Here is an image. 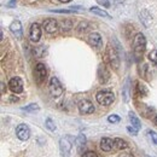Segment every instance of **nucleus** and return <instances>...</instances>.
Instances as JSON below:
<instances>
[{
    "mask_svg": "<svg viewBox=\"0 0 157 157\" xmlns=\"http://www.w3.org/2000/svg\"><path fill=\"white\" fill-rule=\"evenodd\" d=\"M9 88L13 93H22L23 92V81L20 78H12L9 82Z\"/></svg>",
    "mask_w": 157,
    "mask_h": 157,
    "instance_id": "9d476101",
    "label": "nucleus"
},
{
    "mask_svg": "<svg viewBox=\"0 0 157 157\" xmlns=\"http://www.w3.org/2000/svg\"><path fill=\"white\" fill-rule=\"evenodd\" d=\"M121 157H133V155H132V154H124L123 156H121Z\"/></svg>",
    "mask_w": 157,
    "mask_h": 157,
    "instance_id": "72a5a7b5",
    "label": "nucleus"
},
{
    "mask_svg": "<svg viewBox=\"0 0 157 157\" xmlns=\"http://www.w3.org/2000/svg\"><path fill=\"white\" fill-rule=\"evenodd\" d=\"M44 29L48 34H55L58 30V23L53 18H46L44 21Z\"/></svg>",
    "mask_w": 157,
    "mask_h": 157,
    "instance_id": "1a4fd4ad",
    "label": "nucleus"
},
{
    "mask_svg": "<svg viewBox=\"0 0 157 157\" xmlns=\"http://www.w3.org/2000/svg\"><path fill=\"white\" fill-rule=\"evenodd\" d=\"M73 144H74V139L69 136L62 138L60 141H59V147H60V151L63 155H69V152L71 151V147H73Z\"/></svg>",
    "mask_w": 157,
    "mask_h": 157,
    "instance_id": "39448f33",
    "label": "nucleus"
},
{
    "mask_svg": "<svg viewBox=\"0 0 157 157\" xmlns=\"http://www.w3.org/2000/svg\"><path fill=\"white\" fill-rule=\"evenodd\" d=\"M114 144H115V147L118 149V150H124L128 147V144L126 140L121 139V138H115L114 139Z\"/></svg>",
    "mask_w": 157,
    "mask_h": 157,
    "instance_id": "f3484780",
    "label": "nucleus"
},
{
    "mask_svg": "<svg viewBox=\"0 0 157 157\" xmlns=\"http://www.w3.org/2000/svg\"><path fill=\"white\" fill-rule=\"evenodd\" d=\"M15 1H16V0H11L10 4H9V6H10V7H13V6H15Z\"/></svg>",
    "mask_w": 157,
    "mask_h": 157,
    "instance_id": "473e14b6",
    "label": "nucleus"
},
{
    "mask_svg": "<svg viewBox=\"0 0 157 157\" xmlns=\"http://www.w3.org/2000/svg\"><path fill=\"white\" fill-rule=\"evenodd\" d=\"M90 27H91V24H90L88 22H81V23L78 25V29H76V30H78V34H81L82 32L85 33V32H86V30H87Z\"/></svg>",
    "mask_w": 157,
    "mask_h": 157,
    "instance_id": "412c9836",
    "label": "nucleus"
},
{
    "mask_svg": "<svg viewBox=\"0 0 157 157\" xmlns=\"http://www.w3.org/2000/svg\"><path fill=\"white\" fill-rule=\"evenodd\" d=\"M90 11H91L92 13H94V15L101 16V17H105V18H111V17H110V15H109L108 12H105L104 10H101V9H99V7H91V9H90Z\"/></svg>",
    "mask_w": 157,
    "mask_h": 157,
    "instance_id": "a211bd4d",
    "label": "nucleus"
},
{
    "mask_svg": "<svg viewBox=\"0 0 157 157\" xmlns=\"http://www.w3.org/2000/svg\"><path fill=\"white\" fill-rule=\"evenodd\" d=\"M114 146H115L114 140L110 139V138H103V139L100 140V149H101L103 151H105V152L111 151Z\"/></svg>",
    "mask_w": 157,
    "mask_h": 157,
    "instance_id": "2eb2a0df",
    "label": "nucleus"
},
{
    "mask_svg": "<svg viewBox=\"0 0 157 157\" xmlns=\"http://www.w3.org/2000/svg\"><path fill=\"white\" fill-rule=\"evenodd\" d=\"M127 131H128L131 134H133V136H137L138 134V129L137 128H134L133 126H132V127H131V126H129V127H127Z\"/></svg>",
    "mask_w": 157,
    "mask_h": 157,
    "instance_id": "7c9ffc66",
    "label": "nucleus"
},
{
    "mask_svg": "<svg viewBox=\"0 0 157 157\" xmlns=\"http://www.w3.org/2000/svg\"><path fill=\"white\" fill-rule=\"evenodd\" d=\"M97 2H98V5H101L103 7H110V1L109 0H97Z\"/></svg>",
    "mask_w": 157,
    "mask_h": 157,
    "instance_id": "bb28decb",
    "label": "nucleus"
},
{
    "mask_svg": "<svg viewBox=\"0 0 157 157\" xmlns=\"http://www.w3.org/2000/svg\"><path fill=\"white\" fill-rule=\"evenodd\" d=\"M82 157H98V155L94 151H87L82 154Z\"/></svg>",
    "mask_w": 157,
    "mask_h": 157,
    "instance_id": "c85d7f7f",
    "label": "nucleus"
},
{
    "mask_svg": "<svg viewBox=\"0 0 157 157\" xmlns=\"http://www.w3.org/2000/svg\"><path fill=\"white\" fill-rule=\"evenodd\" d=\"M10 30L12 32V34H13L17 39H21L22 35H23V29H22V24H21L20 21L12 22L11 25H10Z\"/></svg>",
    "mask_w": 157,
    "mask_h": 157,
    "instance_id": "4468645a",
    "label": "nucleus"
},
{
    "mask_svg": "<svg viewBox=\"0 0 157 157\" xmlns=\"http://www.w3.org/2000/svg\"><path fill=\"white\" fill-rule=\"evenodd\" d=\"M48 91L51 93L52 97H60L63 94V86L62 83L59 82V80L57 78H51L50 80V83H48Z\"/></svg>",
    "mask_w": 157,
    "mask_h": 157,
    "instance_id": "20e7f679",
    "label": "nucleus"
},
{
    "mask_svg": "<svg viewBox=\"0 0 157 157\" xmlns=\"http://www.w3.org/2000/svg\"><path fill=\"white\" fill-rule=\"evenodd\" d=\"M110 78V73L108 71L106 67L104 64H100L98 68V80L100 83H106Z\"/></svg>",
    "mask_w": 157,
    "mask_h": 157,
    "instance_id": "f8f14e48",
    "label": "nucleus"
},
{
    "mask_svg": "<svg viewBox=\"0 0 157 157\" xmlns=\"http://www.w3.org/2000/svg\"><path fill=\"white\" fill-rule=\"evenodd\" d=\"M45 126H46V128H47L48 131H51V132H55V131H56V124H55V122H53L51 118H47V120H46Z\"/></svg>",
    "mask_w": 157,
    "mask_h": 157,
    "instance_id": "5701e85b",
    "label": "nucleus"
},
{
    "mask_svg": "<svg viewBox=\"0 0 157 157\" xmlns=\"http://www.w3.org/2000/svg\"><path fill=\"white\" fill-rule=\"evenodd\" d=\"M146 48V39L141 33H138L133 40V50L137 58H141Z\"/></svg>",
    "mask_w": 157,
    "mask_h": 157,
    "instance_id": "f257e3e1",
    "label": "nucleus"
},
{
    "mask_svg": "<svg viewBox=\"0 0 157 157\" xmlns=\"http://www.w3.org/2000/svg\"><path fill=\"white\" fill-rule=\"evenodd\" d=\"M76 146H78V152H81L82 151V146L85 147V143H86V138H85V136L83 134H80L78 138H76Z\"/></svg>",
    "mask_w": 157,
    "mask_h": 157,
    "instance_id": "aec40b11",
    "label": "nucleus"
},
{
    "mask_svg": "<svg viewBox=\"0 0 157 157\" xmlns=\"http://www.w3.org/2000/svg\"><path fill=\"white\" fill-rule=\"evenodd\" d=\"M52 12H56V13H73V10H68V9H64V10H51Z\"/></svg>",
    "mask_w": 157,
    "mask_h": 157,
    "instance_id": "cd10ccee",
    "label": "nucleus"
},
{
    "mask_svg": "<svg viewBox=\"0 0 157 157\" xmlns=\"http://www.w3.org/2000/svg\"><path fill=\"white\" fill-rule=\"evenodd\" d=\"M16 136L20 140H28L30 137V129L27 124H18L16 128Z\"/></svg>",
    "mask_w": 157,
    "mask_h": 157,
    "instance_id": "6e6552de",
    "label": "nucleus"
},
{
    "mask_svg": "<svg viewBox=\"0 0 157 157\" xmlns=\"http://www.w3.org/2000/svg\"><path fill=\"white\" fill-rule=\"evenodd\" d=\"M105 57H106V60L109 62V64H110L115 70H117L118 67H120V57H118L117 51H116V48H115L114 46H111V45L108 46Z\"/></svg>",
    "mask_w": 157,
    "mask_h": 157,
    "instance_id": "f03ea898",
    "label": "nucleus"
},
{
    "mask_svg": "<svg viewBox=\"0 0 157 157\" xmlns=\"http://www.w3.org/2000/svg\"><path fill=\"white\" fill-rule=\"evenodd\" d=\"M22 110L28 111V113H35V111H38V110H39V105L33 103V104H29V105H27V106L22 108Z\"/></svg>",
    "mask_w": 157,
    "mask_h": 157,
    "instance_id": "4be33fe9",
    "label": "nucleus"
},
{
    "mask_svg": "<svg viewBox=\"0 0 157 157\" xmlns=\"http://www.w3.org/2000/svg\"><path fill=\"white\" fill-rule=\"evenodd\" d=\"M149 134H150V137H151V139H152L154 144H156L157 145V133L156 132H154V131H149Z\"/></svg>",
    "mask_w": 157,
    "mask_h": 157,
    "instance_id": "c756f323",
    "label": "nucleus"
},
{
    "mask_svg": "<svg viewBox=\"0 0 157 157\" xmlns=\"http://www.w3.org/2000/svg\"><path fill=\"white\" fill-rule=\"evenodd\" d=\"M1 93H2V94L5 93V83H4V82H1Z\"/></svg>",
    "mask_w": 157,
    "mask_h": 157,
    "instance_id": "2f4dec72",
    "label": "nucleus"
},
{
    "mask_svg": "<svg viewBox=\"0 0 157 157\" xmlns=\"http://www.w3.org/2000/svg\"><path fill=\"white\" fill-rule=\"evenodd\" d=\"M78 106L80 113L83 114V115H88V114H92V113L94 111V106H93V104H92L88 99H82V100H80Z\"/></svg>",
    "mask_w": 157,
    "mask_h": 157,
    "instance_id": "423d86ee",
    "label": "nucleus"
},
{
    "mask_svg": "<svg viewBox=\"0 0 157 157\" xmlns=\"http://www.w3.org/2000/svg\"><path fill=\"white\" fill-rule=\"evenodd\" d=\"M59 1H60V2H69L70 0H59Z\"/></svg>",
    "mask_w": 157,
    "mask_h": 157,
    "instance_id": "f704fd0d",
    "label": "nucleus"
},
{
    "mask_svg": "<svg viewBox=\"0 0 157 157\" xmlns=\"http://www.w3.org/2000/svg\"><path fill=\"white\" fill-rule=\"evenodd\" d=\"M62 32H64V33H67V32H69L71 28H73V21L71 20H64L62 21Z\"/></svg>",
    "mask_w": 157,
    "mask_h": 157,
    "instance_id": "6ab92c4d",
    "label": "nucleus"
},
{
    "mask_svg": "<svg viewBox=\"0 0 157 157\" xmlns=\"http://www.w3.org/2000/svg\"><path fill=\"white\" fill-rule=\"evenodd\" d=\"M88 42L93 46V47H101V45H103V39H101V36H100V34L97 33V32H93V33H91L90 34V36H88Z\"/></svg>",
    "mask_w": 157,
    "mask_h": 157,
    "instance_id": "ddd939ff",
    "label": "nucleus"
},
{
    "mask_svg": "<svg viewBox=\"0 0 157 157\" xmlns=\"http://www.w3.org/2000/svg\"><path fill=\"white\" fill-rule=\"evenodd\" d=\"M47 78V70H46V67L42 64V63H38L36 67H35V78L38 81V83L44 82Z\"/></svg>",
    "mask_w": 157,
    "mask_h": 157,
    "instance_id": "0eeeda50",
    "label": "nucleus"
},
{
    "mask_svg": "<svg viewBox=\"0 0 157 157\" xmlns=\"http://www.w3.org/2000/svg\"><path fill=\"white\" fill-rule=\"evenodd\" d=\"M147 57H149V59L155 64L157 67V51L156 50H152V51H150V53L147 55Z\"/></svg>",
    "mask_w": 157,
    "mask_h": 157,
    "instance_id": "b1692460",
    "label": "nucleus"
},
{
    "mask_svg": "<svg viewBox=\"0 0 157 157\" xmlns=\"http://www.w3.org/2000/svg\"><path fill=\"white\" fill-rule=\"evenodd\" d=\"M154 123H155V124H156V126H157V117L154 118Z\"/></svg>",
    "mask_w": 157,
    "mask_h": 157,
    "instance_id": "c9c22d12",
    "label": "nucleus"
},
{
    "mask_svg": "<svg viewBox=\"0 0 157 157\" xmlns=\"http://www.w3.org/2000/svg\"><path fill=\"white\" fill-rule=\"evenodd\" d=\"M138 92H139V94L140 96H146L147 94V88L143 85V83H140V82H138Z\"/></svg>",
    "mask_w": 157,
    "mask_h": 157,
    "instance_id": "393cba45",
    "label": "nucleus"
},
{
    "mask_svg": "<svg viewBox=\"0 0 157 157\" xmlns=\"http://www.w3.org/2000/svg\"><path fill=\"white\" fill-rule=\"evenodd\" d=\"M30 40L33 42H38L41 38V28H40L39 23H33L30 27V33H29Z\"/></svg>",
    "mask_w": 157,
    "mask_h": 157,
    "instance_id": "9b49d317",
    "label": "nucleus"
},
{
    "mask_svg": "<svg viewBox=\"0 0 157 157\" xmlns=\"http://www.w3.org/2000/svg\"><path fill=\"white\" fill-rule=\"evenodd\" d=\"M128 116H129V120H131V123H132V126L134 127V128H137V129H140L141 128V123H140V121H139V118L137 117V115L134 114V113H129L128 114Z\"/></svg>",
    "mask_w": 157,
    "mask_h": 157,
    "instance_id": "dca6fc26",
    "label": "nucleus"
},
{
    "mask_svg": "<svg viewBox=\"0 0 157 157\" xmlns=\"http://www.w3.org/2000/svg\"><path fill=\"white\" fill-rule=\"evenodd\" d=\"M120 116H117V115H110L109 117H108V121L110 122V123H117V122H120Z\"/></svg>",
    "mask_w": 157,
    "mask_h": 157,
    "instance_id": "a878e982",
    "label": "nucleus"
},
{
    "mask_svg": "<svg viewBox=\"0 0 157 157\" xmlns=\"http://www.w3.org/2000/svg\"><path fill=\"white\" fill-rule=\"evenodd\" d=\"M96 99H97V101H98L100 105L108 106V105H110V104L114 103L115 96H114V93H113L111 91H109V90H103V91H99L98 93H97Z\"/></svg>",
    "mask_w": 157,
    "mask_h": 157,
    "instance_id": "7ed1b4c3",
    "label": "nucleus"
}]
</instances>
